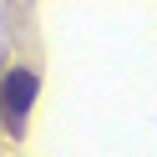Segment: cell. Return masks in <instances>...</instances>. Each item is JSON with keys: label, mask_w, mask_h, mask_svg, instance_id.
<instances>
[{"label": "cell", "mask_w": 157, "mask_h": 157, "mask_svg": "<svg viewBox=\"0 0 157 157\" xmlns=\"http://www.w3.org/2000/svg\"><path fill=\"white\" fill-rule=\"evenodd\" d=\"M36 76L31 71H10L5 81H0V101H5V117H10V132H21L25 127V112H31V101H36Z\"/></svg>", "instance_id": "cell-1"}]
</instances>
